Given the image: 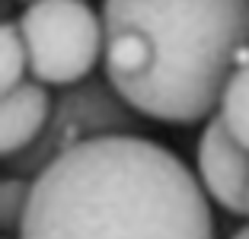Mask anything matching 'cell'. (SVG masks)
Wrapping results in <instances>:
<instances>
[{"label":"cell","mask_w":249,"mask_h":239,"mask_svg":"<svg viewBox=\"0 0 249 239\" xmlns=\"http://www.w3.org/2000/svg\"><path fill=\"white\" fill-rule=\"evenodd\" d=\"M26 3H36V0H26Z\"/></svg>","instance_id":"8fae6325"},{"label":"cell","mask_w":249,"mask_h":239,"mask_svg":"<svg viewBox=\"0 0 249 239\" xmlns=\"http://www.w3.org/2000/svg\"><path fill=\"white\" fill-rule=\"evenodd\" d=\"M0 223L3 233H16L19 236L22 217H26V207H29L32 198V179H22V175H3V185H0Z\"/></svg>","instance_id":"9c48e42d"},{"label":"cell","mask_w":249,"mask_h":239,"mask_svg":"<svg viewBox=\"0 0 249 239\" xmlns=\"http://www.w3.org/2000/svg\"><path fill=\"white\" fill-rule=\"evenodd\" d=\"M217 115L224 118V124L236 137V144L249 150V64L240 67L230 77V83L224 86Z\"/></svg>","instance_id":"52a82bcc"},{"label":"cell","mask_w":249,"mask_h":239,"mask_svg":"<svg viewBox=\"0 0 249 239\" xmlns=\"http://www.w3.org/2000/svg\"><path fill=\"white\" fill-rule=\"evenodd\" d=\"M0 70H3L0 73L3 93L26 83V73H29V48H26V38H22L16 19H7L3 32H0Z\"/></svg>","instance_id":"ba28073f"},{"label":"cell","mask_w":249,"mask_h":239,"mask_svg":"<svg viewBox=\"0 0 249 239\" xmlns=\"http://www.w3.org/2000/svg\"><path fill=\"white\" fill-rule=\"evenodd\" d=\"M16 22L29 48V73L45 86L83 83L103 64V16L87 0H36Z\"/></svg>","instance_id":"3957f363"},{"label":"cell","mask_w":249,"mask_h":239,"mask_svg":"<svg viewBox=\"0 0 249 239\" xmlns=\"http://www.w3.org/2000/svg\"><path fill=\"white\" fill-rule=\"evenodd\" d=\"M52 109L54 96L38 80H26L16 89L3 93V99H0V144H3L0 150H3V159L29 150L42 137L45 124L52 118Z\"/></svg>","instance_id":"8992f818"},{"label":"cell","mask_w":249,"mask_h":239,"mask_svg":"<svg viewBox=\"0 0 249 239\" xmlns=\"http://www.w3.org/2000/svg\"><path fill=\"white\" fill-rule=\"evenodd\" d=\"M103 73L141 118L198 124L249 64V0H103Z\"/></svg>","instance_id":"7a4b0ae2"},{"label":"cell","mask_w":249,"mask_h":239,"mask_svg":"<svg viewBox=\"0 0 249 239\" xmlns=\"http://www.w3.org/2000/svg\"><path fill=\"white\" fill-rule=\"evenodd\" d=\"M208 201L198 175L163 144L99 137L32 179L16 239H214Z\"/></svg>","instance_id":"6da1fadb"},{"label":"cell","mask_w":249,"mask_h":239,"mask_svg":"<svg viewBox=\"0 0 249 239\" xmlns=\"http://www.w3.org/2000/svg\"><path fill=\"white\" fill-rule=\"evenodd\" d=\"M230 239H249V226H240V230H236Z\"/></svg>","instance_id":"30bf717a"},{"label":"cell","mask_w":249,"mask_h":239,"mask_svg":"<svg viewBox=\"0 0 249 239\" xmlns=\"http://www.w3.org/2000/svg\"><path fill=\"white\" fill-rule=\"evenodd\" d=\"M138 112L118 96V89L109 83V77H87L83 83L64 86L54 96L52 118L45 124L42 137L29 150L3 159L7 175L36 179L48 163L73 147L99 137H128L138 134L141 121Z\"/></svg>","instance_id":"277c9868"},{"label":"cell","mask_w":249,"mask_h":239,"mask_svg":"<svg viewBox=\"0 0 249 239\" xmlns=\"http://www.w3.org/2000/svg\"><path fill=\"white\" fill-rule=\"evenodd\" d=\"M198 182L217 207L236 217H249V150L236 144L224 118L205 121L195 147Z\"/></svg>","instance_id":"5b68a950"}]
</instances>
